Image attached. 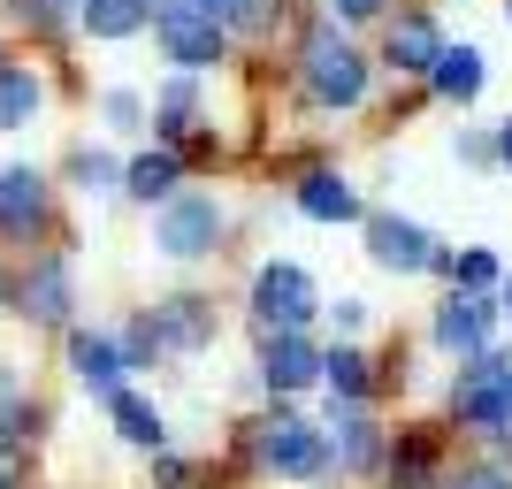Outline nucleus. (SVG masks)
<instances>
[{
  "mask_svg": "<svg viewBox=\"0 0 512 489\" xmlns=\"http://www.w3.org/2000/svg\"><path fill=\"white\" fill-rule=\"evenodd\" d=\"M299 207L314 214V222H352V214H360V199H352V184H344V176H306V184H299Z\"/></svg>",
  "mask_w": 512,
  "mask_h": 489,
  "instance_id": "4468645a",
  "label": "nucleus"
},
{
  "mask_svg": "<svg viewBox=\"0 0 512 489\" xmlns=\"http://www.w3.org/2000/svg\"><path fill=\"white\" fill-rule=\"evenodd\" d=\"M497 375H505V390H512V352H497Z\"/></svg>",
  "mask_w": 512,
  "mask_h": 489,
  "instance_id": "2f4dec72",
  "label": "nucleus"
},
{
  "mask_svg": "<svg viewBox=\"0 0 512 489\" xmlns=\"http://www.w3.org/2000/svg\"><path fill=\"white\" fill-rule=\"evenodd\" d=\"M505 306H512V283H505Z\"/></svg>",
  "mask_w": 512,
  "mask_h": 489,
  "instance_id": "f704fd0d",
  "label": "nucleus"
},
{
  "mask_svg": "<svg viewBox=\"0 0 512 489\" xmlns=\"http://www.w3.org/2000/svg\"><path fill=\"white\" fill-rule=\"evenodd\" d=\"M260 375H268L276 390H306V383L321 375V352L299 337V329H283V337H268V360H260Z\"/></svg>",
  "mask_w": 512,
  "mask_h": 489,
  "instance_id": "6e6552de",
  "label": "nucleus"
},
{
  "mask_svg": "<svg viewBox=\"0 0 512 489\" xmlns=\"http://www.w3.org/2000/svg\"><path fill=\"white\" fill-rule=\"evenodd\" d=\"M184 8H199V0H153V16H184Z\"/></svg>",
  "mask_w": 512,
  "mask_h": 489,
  "instance_id": "7c9ffc66",
  "label": "nucleus"
},
{
  "mask_svg": "<svg viewBox=\"0 0 512 489\" xmlns=\"http://www.w3.org/2000/svg\"><path fill=\"white\" fill-rule=\"evenodd\" d=\"M497 153H505V161H512V123H505V138H497Z\"/></svg>",
  "mask_w": 512,
  "mask_h": 489,
  "instance_id": "473e14b6",
  "label": "nucleus"
},
{
  "mask_svg": "<svg viewBox=\"0 0 512 489\" xmlns=\"http://www.w3.org/2000/svg\"><path fill=\"white\" fill-rule=\"evenodd\" d=\"M23 314H31V321H69V268H62V260L31 268V283H23Z\"/></svg>",
  "mask_w": 512,
  "mask_h": 489,
  "instance_id": "ddd939ff",
  "label": "nucleus"
},
{
  "mask_svg": "<svg viewBox=\"0 0 512 489\" xmlns=\"http://www.w3.org/2000/svg\"><path fill=\"white\" fill-rule=\"evenodd\" d=\"M146 23V0H85V31L92 39H130Z\"/></svg>",
  "mask_w": 512,
  "mask_h": 489,
  "instance_id": "a211bd4d",
  "label": "nucleus"
},
{
  "mask_svg": "<svg viewBox=\"0 0 512 489\" xmlns=\"http://www.w3.org/2000/svg\"><path fill=\"white\" fill-rule=\"evenodd\" d=\"M344 459H352V467H367V459H375V436H367V421H344Z\"/></svg>",
  "mask_w": 512,
  "mask_h": 489,
  "instance_id": "a878e982",
  "label": "nucleus"
},
{
  "mask_svg": "<svg viewBox=\"0 0 512 489\" xmlns=\"http://www.w3.org/2000/svg\"><path fill=\"white\" fill-rule=\"evenodd\" d=\"M199 8H207L214 23H230V31H260V23H268L260 0H199Z\"/></svg>",
  "mask_w": 512,
  "mask_h": 489,
  "instance_id": "412c9836",
  "label": "nucleus"
},
{
  "mask_svg": "<svg viewBox=\"0 0 512 489\" xmlns=\"http://www.w3.org/2000/svg\"><path fill=\"white\" fill-rule=\"evenodd\" d=\"M390 62L413 69V77H428V69L444 62V39H436V23H421V16L390 23Z\"/></svg>",
  "mask_w": 512,
  "mask_h": 489,
  "instance_id": "9b49d317",
  "label": "nucleus"
},
{
  "mask_svg": "<svg viewBox=\"0 0 512 489\" xmlns=\"http://www.w3.org/2000/svg\"><path fill=\"white\" fill-rule=\"evenodd\" d=\"M39 214H46V184L31 169H8L0 176V230H31Z\"/></svg>",
  "mask_w": 512,
  "mask_h": 489,
  "instance_id": "f8f14e48",
  "label": "nucleus"
},
{
  "mask_svg": "<svg viewBox=\"0 0 512 489\" xmlns=\"http://www.w3.org/2000/svg\"><path fill=\"white\" fill-rule=\"evenodd\" d=\"M153 329H161V344H207L214 337V314L199 306V298H169V306L153 314Z\"/></svg>",
  "mask_w": 512,
  "mask_h": 489,
  "instance_id": "2eb2a0df",
  "label": "nucleus"
},
{
  "mask_svg": "<svg viewBox=\"0 0 512 489\" xmlns=\"http://www.w3.org/2000/svg\"><path fill=\"white\" fill-rule=\"evenodd\" d=\"M214 230H222V214H214V199H169L161 207V230H153V245L169 260H199L214 245Z\"/></svg>",
  "mask_w": 512,
  "mask_h": 489,
  "instance_id": "7ed1b4c3",
  "label": "nucleus"
},
{
  "mask_svg": "<svg viewBox=\"0 0 512 489\" xmlns=\"http://www.w3.org/2000/svg\"><path fill=\"white\" fill-rule=\"evenodd\" d=\"M153 352H161V329H153V314H146V321H138V329L123 337V360H130V367H146Z\"/></svg>",
  "mask_w": 512,
  "mask_h": 489,
  "instance_id": "393cba45",
  "label": "nucleus"
},
{
  "mask_svg": "<svg viewBox=\"0 0 512 489\" xmlns=\"http://www.w3.org/2000/svg\"><path fill=\"white\" fill-rule=\"evenodd\" d=\"M367 245H375V260H383V268H398V276L436 268V237H428L421 222H398V214H375V222H367Z\"/></svg>",
  "mask_w": 512,
  "mask_h": 489,
  "instance_id": "20e7f679",
  "label": "nucleus"
},
{
  "mask_svg": "<svg viewBox=\"0 0 512 489\" xmlns=\"http://www.w3.org/2000/svg\"><path fill=\"white\" fill-rule=\"evenodd\" d=\"M306 85H314V100H329V107H352L367 92V62L352 54L344 39H329V31H314L306 39Z\"/></svg>",
  "mask_w": 512,
  "mask_h": 489,
  "instance_id": "f257e3e1",
  "label": "nucleus"
},
{
  "mask_svg": "<svg viewBox=\"0 0 512 489\" xmlns=\"http://www.w3.org/2000/svg\"><path fill=\"white\" fill-rule=\"evenodd\" d=\"M123 192H138V199H169L176 192V153H138L123 169Z\"/></svg>",
  "mask_w": 512,
  "mask_h": 489,
  "instance_id": "6ab92c4d",
  "label": "nucleus"
},
{
  "mask_svg": "<svg viewBox=\"0 0 512 489\" xmlns=\"http://www.w3.org/2000/svg\"><path fill=\"white\" fill-rule=\"evenodd\" d=\"M260 459H268L276 474H314L321 467V436L306 421H268L260 428Z\"/></svg>",
  "mask_w": 512,
  "mask_h": 489,
  "instance_id": "0eeeda50",
  "label": "nucleus"
},
{
  "mask_svg": "<svg viewBox=\"0 0 512 489\" xmlns=\"http://www.w3.org/2000/svg\"><path fill=\"white\" fill-rule=\"evenodd\" d=\"M253 306H260L268 329H306V321H314V283H306V268H260Z\"/></svg>",
  "mask_w": 512,
  "mask_h": 489,
  "instance_id": "f03ea898",
  "label": "nucleus"
},
{
  "mask_svg": "<svg viewBox=\"0 0 512 489\" xmlns=\"http://www.w3.org/2000/svg\"><path fill=\"white\" fill-rule=\"evenodd\" d=\"M161 46H169V62H184V69H214L222 62V23H214L207 8L161 16Z\"/></svg>",
  "mask_w": 512,
  "mask_h": 489,
  "instance_id": "39448f33",
  "label": "nucleus"
},
{
  "mask_svg": "<svg viewBox=\"0 0 512 489\" xmlns=\"http://www.w3.org/2000/svg\"><path fill=\"white\" fill-rule=\"evenodd\" d=\"M428 77H436L444 100H474V92H482V54H474V46H444V62L428 69Z\"/></svg>",
  "mask_w": 512,
  "mask_h": 489,
  "instance_id": "dca6fc26",
  "label": "nucleus"
},
{
  "mask_svg": "<svg viewBox=\"0 0 512 489\" xmlns=\"http://www.w3.org/2000/svg\"><path fill=\"white\" fill-rule=\"evenodd\" d=\"M490 314L497 306H482L474 291H451L444 314H436V337L451 344V352H482V337H490Z\"/></svg>",
  "mask_w": 512,
  "mask_h": 489,
  "instance_id": "1a4fd4ad",
  "label": "nucleus"
},
{
  "mask_svg": "<svg viewBox=\"0 0 512 489\" xmlns=\"http://www.w3.org/2000/svg\"><path fill=\"white\" fill-rule=\"evenodd\" d=\"M107 115H115V123L130 130V123H138V100H130V92H107Z\"/></svg>",
  "mask_w": 512,
  "mask_h": 489,
  "instance_id": "cd10ccee",
  "label": "nucleus"
},
{
  "mask_svg": "<svg viewBox=\"0 0 512 489\" xmlns=\"http://www.w3.org/2000/svg\"><path fill=\"white\" fill-rule=\"evenodd\" d=\"M0 489H16V482H8V474H0Z\"/></svg>",
  "mask_w": 512,
  "mask_h": 489,
  "instance_id": "72a5a7b5",
  "label": "nucleus"
},
{
  "mask_svg": "<svg viewBox=\"0 0 512 489\" xmlns=\"http://www.w3.org/2000/svg\"><path fill=\"white\" fill-rule=\"evenodd\" d=\"M321 367H329V383H337L344 398H360V390H367V360H360V352H329Z\"/></svg>",
  "mask_w": 512,
  "mask_h": 489,
  "instance_id": "5701e85b",
  "label": "nucleus"
},
{
  "mask_svg": "<svg viewBox=\"0 0 512 489\" xmlns=\"http://www.w3.org/2000/svg\"><path fill=\"white\" fill-rule=\"evenodd\" d=\"M69 367H77V375H85L92 390H107V398H115V383H123V352H115V344L107 337H92V329H77V337H69Z\"/></svg>",
  "mask_w": 512,
  "mask_h": 489,
  "instance_id": "9d476101",
  "label": "nucleus"
},
{
  "mask_svg": "<svg viewBox=\"0 0 512 489\" xmlns=\"http://www.w3.org/2000/svg\"><path fill=\"white\" fill-rule=\"evenodd\" d=\"M451 489H512V482H505V474H497V467H467V474H459V482H451Z\"/></svg>",
  "mask_w": 512,
  "mask_h": 489,
  "instance_id": "bb28decb",
  "label": "nucleus"
},
{
  "mask_svg": "<svg viewBox=\"0 0 512 489\" xmlns=\"http://www.w3.org/2000/svg\"><path fill=\"white\" fill-rule=\"evenodd\" d=\"M329 8H337V16H352V23H360V16H375L383 0H329Z\"/></svg>",
  "mask_w": 512,
  "mask_h": 489,
  "instance_id": "c756f323",
  "label": "nucleus"
},
{
  "mask_svg": "<svg viewBox=\"0 0 512 489\" xmlns=\"http://www.w3.org/2000/svg\"><path fill=\"white\" fill-rule=\"evenodd\" d=\"M436 268H451V276L467 283V291H482V283H497V260H490V253H459V260H444V253H436Z\"/></svg>",
  "mask_w": 512,
  "mask_h": 489,
  "instance_id": "b1692460",
  "label": "nucleus"
},
{
  "mask_svg": "<svg viewBox=\"0 0 512 489\" xmlns=\"http://www.w3.org/2000/svg\"><path fill=\"white\" fill-rule=\"evenodd\" d=\"M459 421H474V428H505L512 421V390H505V375H497V360H482V367L459 375Z\"/></svg>",
  "mask_w": 512,
  "mask_h": 489,
  "instance_id": "423d86ee",
  "label": "nucleus"
},
{
  "mask_svg": "<svg viewBox=\"0 0 512 489\" xmlns=\"http://www.w3.org/2000/svg\"><path fill=\"white\" fill-rule=\"evenodd\" d=\"M39 115V77L31 69H0V130H16Z\"/></svg>",
  "mask_w": 512,
  "mask_h": 489,
  "instance_id": "aec40b11",
  "label": "nucleus"
},
{
  "mask_svg": "<svg viewBox=\"0 0 512 489\" xmlns=\"http://www.w3.org/2000/svg\"><path fill=\"white\" fill-rule=\"evenodd\" d=\"M23 444V413H0V451H16Z\"/></svg>",
  "mask_w": 512,
  "mask_h": 489,
  "instance_id": "c85d7f7f",
  "label": "nucleus"
},
{
  "mask_svg": "<svg viewBox=\"0 0 512 489\" xmlns=\"http://www.w3.org/2000/svg\"><path fill=\"white\" fill-rule=\"evenodd\" d=\"M69 176H77L85 192H115V184H123V176H115V161H107V153H77V161H69Z\"/></svg>",
  "mask_w": 512,
  "mask_h": 489,
  "instance_id": "4be33fe9",
  "label": "nucleus"
},
{
  "mask_svg": "<svg viewBox=\"0 0 512 489\" xmlns=\"http://www.w3.org/2000/svg\"><path fill=\"white\" fill-rule=\"evenodd\" d=\"M107 413H115V428H123L130 444H146V451H161V436H169V428H161V413H153L146 398H130V390H115V398H107Z\"/></svg>",
  "mask_w": 512,
  "mask_h": 489,
  "instance_id": "f3484780",
  "label": "nucleus"
}]
</instances>
